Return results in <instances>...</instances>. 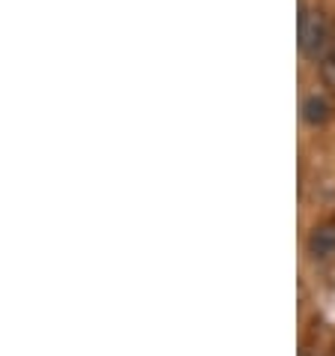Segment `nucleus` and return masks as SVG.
I'll return each mask as SVG.
<instances>
[{
    "instance_id": "f03ea898",
    "label": "nucleus",
    "mask_w": 335,
    "mask_h": 356,
    "mask_svg": "<svg viewBox=\"0 0 335 356\" xmlns=\"http://www.w3.org/2000/svg\"><path fill=\"white\" fill-rule=\"evenodd\" d=\"M309 252L314 258H329V254H335V222L314 227L309 236Z\"/></svg>"
},
{
    "instance_id": "7ed1b4c3",
    "label": "nucleus",
    "mask_w": 335,
    "mask_h": 356,
    "mask_svg": "<svg viewBox=\"0 0 335 356\" xmlns=\"http://www.w3.org/2000/svg\"><path fill=\"white\" fill-rule=\"evenodd\" d=\"M302 117H305V123H311V126H323L332 117V105L323 96H309L302 105Z\"/></svg>"
},
{
    "instance_id": "f257e3e1",
    "label": "nucleus",
    "mask_w": 335,
    "mask_h": 356,
    "mask_svg": "<svg viewBox=\"0 0 335 356\" xmlns=\"http://www.w3.org/2000/svg\"><path fill=\"white\" fill-rule=\"evenodd\" d=\"M329 42V24L320 9H302L300 15V48L302 54L318 57Z\"/></svg>"
},
{
    "instance_id": "20e7f679",
    "label": "nucleus",
    "mask_w": 335,
    "mask_h": 356,
    "mask_svg": "<svg viewBox=\"0 0 335 356\" xmlns=\"http://www.w3.org/2000/svg\"><path fill=\"white\" fill-rule=\"evenodd\" d=\"M320 78H323V87H327L329 93H335V51L323 54V60H320Z\"/></svg>"
}]
</instances>
